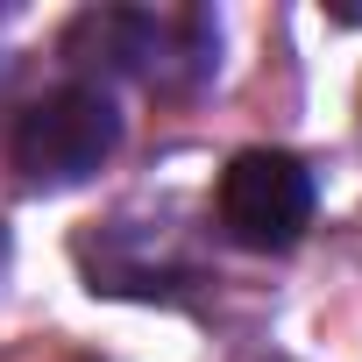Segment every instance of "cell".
<instances>
[{"label":"cell","mask_w":362,"mask_h":362,"mask_svg":"<svg viewBox=\"0 0 362 362\" xmlns=\"http://www.w3.org/2000/svg\"><path fill=\"white\" fill-rule=\"evenodd\" d=\"M114 149H121V114H114L107 86H93V78L50 86L15 121V170L29 177V185H43V192L93 177Z\"/></svg>","instance_id":"obj_1"},{"label":"cell","mask_w":362,"mask_h":362,"mask_svg":"<svg viewBox=\"0 0 362 362\" xmlns=\"http://www.w3.org/2000/svg\"><path fill=\"white\" fill-rule=\"evenodd\" d=\"M86 29L114 50L121 71H135L156 93H185L221 64V29L199 8H156V15L149 8H114V15H93Z\"/></svg>","instance_id":"obj_3"},{"label":"cell","mask_w":362,"mask_h":362,"mask_svg":"<svg viewBox=\"0 0 362 362\" xmlns=\"http://www.w3.org/2000/svg\"><path fill=\"white\" fill-rule=\"evenodd\" d=\"M0 263H8V228H0Z\"/></svg>","instance_id":"obj_4"},{"label":"cell","mask_w":362,"mask_h":362,"mask_svg":"<svg viewBox=\"0 0 362 362\" xmlns=\"http://www.w3.org/2000/svg\"><path fill=\"white\" fill-rule=\"evenodd\" d=\"M313 170L291 156V149H242L228 170H221V185H214V214H221V235L235 249H291L305 228H313Z\"/></svg>","instance_id":"obj_2"}]
</instances>
